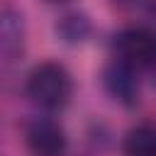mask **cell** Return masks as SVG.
<instances>
[{
    "instance_id": "obj_1",
    "label": "cell",
    "mask_w": 156,
    "mask_h": 156,
    "mask_svg": "<svg viewBox=\"0 0 156 156\" xmlns=\"http://www.w3.org/2000/svg\"><path fill=\"white\" fill-rule=\"evenodd\" d=\"M27 95L44 110H61L73 95V78L56 61L37 63L27 76Z\"/></svg>"
},
{
    "instance_id": "obj_2",
    "label": "cell",
    "mask_w": 156,
    "mask_h": 156,
    "mask_svg": "<svg viewBox=\"0 0 156 156\" xmlns=\"http://www.w3.org/2000/svg\"><path fill=\"white\" fill-rule=\"evenodd\" d=\"M117 61L134 71L156 66V32L151 27H127L115 37Z\"/></svg>"
},
{
    "instance_id": "obj_3",
    "label": "cell",
    "mask_w": 156,
    "mask_h": 156,
    "mask_svg": "<svg viewBox=\"0 0 156 156\" xmlns=\"http://www.w3.org/2000/svg\"><path fill=\"white\" fill-rule=\"evenodd\" d=\"M24 141L29 156H63L68 146L63 127L49 117H39L29 122L24 132Z\"/></svg>"
},
{
    "instance_id": "obj_4",
    "label": "cell",
    "mask_w": 156,
    "mask_h": 156,
    "mask_svg": "<svg viewBox=\"0 0 156 156\" xmlns=\"http://www.w3.org/2000/svg\"><path fill=\"white\" fill-rule=\"evenodd\" d=\"M102 83H105V90L119 100L122 105H134L139 100V78H136V71L122 61H112L110 66H105L102 71Z\"/></svg>"
},
{
    "instance_id": "obj_5",
    "label": "cell",
    "mask_w": 156,
    "mask_h": 156,
    "mask_svg": "<svg viewBox=\"0 0 156 156\" xmlns=\"http://www.w3.org/2000/svg\"><path fill=\"white\" fill-rule=\"evenodd\" d=\"M122 149L127 156H156V127L139 124L127 132Z\"/></svg>"
},
{
    "instance_id": "obj_6",
    "label": "cell",
    "mask_w": 156,
    "mask_h": 156,
    "mask_svg": "<svg viewBox=\"0 0 156 156\" xmlns=\"http://www.w3.org/2000/svg\"><path fill=\"white\" fill-rule=\"evenodd\" d=\"M22 17L2 12L0 15V51L15 56L22 49Z\"/></svg>"
},
{
    "instance_id": "obj_7",
    "label": "cell",
    "mask_w": 156,
    "mask_h": 156,
    "mask_svg": "<svg viewBox=\"0 0 156 156\" xmlns=\"http://www.w3.org/2000/svg\"><path fill=\"white\" fill-rule=\"evenodd\" d=\"M58 32H61V37L68 39V41H80V39H85L88 32H90L88 17H85V15H78V12L66 15V17L61 20V24H58Z\"/></svg>"
},
{
    "instance_id": "obj_8",
    "label": "cell",
    "mask_w": 156,
    "mask_h": 156,
    "mask_svg": "<svg viewBox=\"0 0 156 156\" xmlns=\"http://www.w3.org/2000/svg\"><path fill=\"white\" fill-rule=\"evenodd\" d=\"M119 5L129 7L132 12H136L144 20H149V22L156 24V0H119Z\"/></svg>"
},
{
    "instance_id": "obj_9",
    "label": "cell",
    "mask_w": 156,
    "mask_h": 156,
    "mask_svg": "<svg viewBox=\"0 0 156 156\" xmlns=\"http://www.w3.org/2000/svg\"><path fill=\"white\" fill-rule=\"evenodd\" d=\"M46 2H66V0H46Z\"/></svg>"
}]
</instances>
